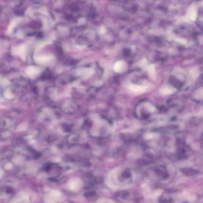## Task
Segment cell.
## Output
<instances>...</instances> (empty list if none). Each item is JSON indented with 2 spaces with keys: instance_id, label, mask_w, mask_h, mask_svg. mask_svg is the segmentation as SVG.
<instances>
[{
  "instance_id": "1",
  "label": "cell",
  "mask_w": 203,
  "mask_h": 203,
  "mask_svg": "<svg viewBox=\"0 0 203 203\" xmlns=\"http://www.w3.org/2000/svg\"><path fill=\"white\" fill-rule=\"evenodd\" d=\"M125 63L123 61H119L115 63L113 69L116 72L121 73L125 69Z\"/></svg>"
},
{
  "instance_id": "2",
  "label": "cell",
  "mask_w": 203,
  "mask_h": 203,
  "mask_svg": "<svg viewBox=\"0 0 203 203\" xmlns=\"http://www.w3.org/2000/svg\"><path fill=\"white\" fill-rule=\"evenodd\" d=\"M39 69L37 67L35 66H29L27 68L26 72L29 76H33L37 75L39 73Z\"/></svg>"
},
{
  "instance_id": "3",
  "label": "cell",
  "mask_w": 203,
  "mask_h": 203,
  "mask_svg": "<svg viewBox=\"0 0 203 203\" xmlns=\"http://www.w3.org/2000/svg\"><path fill=\"white\" fill-rule=\"evenodd\" d=\"M188 13L190 18L192 21H194L196 20L197 16V10L194 6L191 7L190 9L188 10Z\"/></svg>"
},
{
  "instance_id": "4",
  "label": "cell",
  "mask_w": 203,
  "mask_h": 203,
  "mask_svg": "<svg viewBox=\"0 0 203 203\" xmlns=\"http://www.w3.org/2000/svg\"><path fill=\"white\" fill-rule=\"evenodd\" d=\"M182 172L187 176H192L197 175L199 172L197 170L192 169H181Z\"/></svg>"
},
{
  "instance_id": "5",
  "label": "cell",
  "mask_w": 203,
  "mask_h": 203,
  "mask_svg": "<svg viewBox=\"0 0 203 203\" xmlns=\"http://www.w3.org/2000/svg\"><path fill=\"white\" fill-rule=\"evenodd\" d=\"M129 89L132 92L135 93L141 92L144 91V88L138 85H131L129 86Z\"/></svg>"
},
{
  "instance_id": "6",
  "label": "cell",
  "mask_w": 203,
  "mask_h": 203,
  "mask_svg": "<svg viewBox=\"0 0 203 203\" xmlns=\"http://www.w3.org/2000/svg\"><path fill=\"white\" fill-rule=\"evenodd\" d=\"M147 72L150 76L154 79L156 77V72L154 65H151L148 66L147 67Z\"/></svg>"
},
{
  "instance_id": "7",
  "label": "cell",
  "mask_w": 203,
  "mask_h": 203,
  "mask_svg": "<svg viewBox=\"0 0 203 203\" xmlns=\"http://www.w3.org/2000/svg\"><path fill=\"white\" fill-rule=\"evenodd\" d=\"M15 51L17 54H19L22 57H24L26 53V47L24 45H22L17 48Z\"/></svg>"
},
{
  "instance_id": "8",
  "label": "cell",
  "mask_w": 203,
  "mask_h": 203,
  "mask_svg": "<svg viewBox=\"0 0 203 203\" xmlns=\"http://www.w3.org/2000/svg\"><path fill=\"white\" fill-rule=\"evenodd\" d=\"M52 58L51 56H43L39 57L36 58V61L41 63H44L49 61Z\"/></svg>"
},
{
  "instance_id": "9",
  "label": "cell",
  "mask_w": 203,
  "mask_h": 203,
  "mask_svg": "<svg viewBox=\"0 0 203 203\" xmlns=\"http://www.w3.org/2000/svg\"><path fill=\"white\" fill-rule=\"evenodd\" d=\"M194 97L197 100H200L203 98V88H200L196 91Z\"/></svg>"
},
{
  "instance_id": "10",
  "label": "cell",
  "mask_w": 203,
  "mask_h": 203,
  "mask_svg": "<svg viewBox=\"0 0 203 203\" xmlns=\"http://www.w3.org/2000/svg\"><path fill=\"white\" fill-rule=\"evenodd\" d=\"M190 75L192 78H197L199 75V70H198L197 67H193L190 70Z\"/></svg>"
},
{
  "instance_id": "11",
  "label": "cell",
  "mask_w": 203,
  "mask_h": 203,
  "mask_svg": "<svg viewBox=\"0 0 203 203\" xmlns=\"http://www.w3.org/2000/svg\"><path fill=\"white\" fill-rule=\"evenodd\" d=\"M160 93L162 95H167L172 94L173 93V91L171 88L166 87L161 90Z\"/></svg>"
},
{
  "instance_id": "12",
  "label": "cell",
  "mask_w": 203,
  "mask_h": 203,
  "mask_svg": "<svg viewBox=\"0 0 203 203\" xmlns=\"http://www.w3.org/2000/svg\"><path fill=\"white\" fill-rule=\"evenodd\" d=\"M176 41L177 43H179L180 44H181L182 45H185L187 43V41L184 39L178 38L176 39Z\"/></svg>"
},
{
  "instance_id": "13",
  "label": "cell",
  "mask_w": 203,
  "mask_h": 203,
  "mask_svg": "<svg viewBox=\"0 0 203 203\" xmlns=\"http://www.w3.org/2000/svg\"><path fill=\"white\" fill-rule=\"evenodd\" d=\"M94 192H87L85 194V196L86 197H90L94 195Z\"/></svg>"
},
{
  "instance_id": "14",
  "label": "cell",
  "mask_w": 203,
  "mask_h": 203,
  "mask_svg": "<svg viewBox=\"0 0 203 203\" xmlns=\"http://www.w3.org/2000/svg\"><path fill=\"white\" fill-rule=\"evenodd\" d=\"M12 191L13 189L12 188L10 187H8L6 190V192L8 194H10L12 192Z\"/></svg>"
},
{
  "instance_id": "15",
  "label": "cell",
  "mask_w": 203,
  "mask_h": 203,
  "mask_svg": "<svg viewBox=\"0 0 203 203\" xmlns=\"http://www.w3.org/2000/svg\"><path fill=\"white\" fill-rule=\"evenodd\" d=\"M197 115L199 116L200 117H203V107H202L200 110L199 112L197 114Z\"/></svg>"
},
{
  "instance_id": "16",
  "label": "cell",
  "mask_w": 203,
  "mask_h": 203,
  "mask_svg": "<svg viewBox=\"0 0 203 203\" xmlns=\"http://www.w3.org/2000/svg\"><path fill=\"white\" fill-rule=\"evenodd\" d=\"M48 180L50 181L53 182H57L58 181L54 177H50L48 179Z\"/></svg>"
},
{
  "instance_id": "17",
  "label": "cell",
  "mask_w": 203,
  "mask_h": 203,
  "mask_svg": "<svg viewBox=\"0 0 203 203\" xmlns=\"http://www.w3.org/2000/svg\"><path fill=\"white\" fill-rule=\"evenodd\" d=\"M183 203H188L187 202H186V201H185V202H183Z\"/></svg>"
},
{
  "instance_id": "18",
  "label": "cell",
  "mask_w": 203,
  "mask_h": 203,
  "mask_svg": "<svg viewBox=\"0 0 203 203\" xmlns=\"http://www.w3.org/2000/svg\"></svg>"
}]
</instances>
